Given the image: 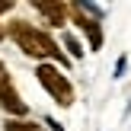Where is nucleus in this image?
Listing matches in <instances>:
<instances>
[{
    "instance_id": "obj_2",
    "label": "nucleus",
    "mask_w": 131,
    "mask_h": 131,
    "mask_svg": "<svg viewBox=\"0 0 131 131\" xmlns=\"http://www.w3.org/2000/svg\"><path fill=\"white\" fill-rule=\"evenodd\" d=\"M35 80H38V86H42L61 109L74 106L77 93H74L70 77L64 74V67H58V64H51V61H42V64H35Z\"/></svg>"
},
{
    "instance_id": "obj_5",
    "label": "nucleus",
    "mask_w": 131,
    "mask_h": 131,
    "mask_svg": "<svg viewBox=\"0 0 131 131\" xmlns=\"http://www.w3.org/2000/svg\"><path fill=\"white\" fill-rule=\"evenodd\" d=\"M0 109H3L10 118H26V115H29V106H26L23 96L16 93V86H13L10 77L0 83Z\"/></svg>"
},
{
    "instance_id": "obj_12",
    "label": "nucleus",
    "mask_w": 131,
    "mask_h": 131,
    "mask_svg": "<svg viewBox=\"0 0 131 131\" xmlns=\"http://www.w3.org/2000/svg\"><path fill=\"white\" fill-rule=\"evenodd\" d=\"M3 38H6V29H3V26H0V42H3Z\"/></svg>"
},
{
    "instance_id": "obj_6",
    "label": "nucleus",
    "mask_w": 131,
    "mask_h": 131,
    "mask_svg": "<svg viewBox=\"0 0 131 131\" xmlns=\"http://www.w3.org/2000/svg\"><path fill=\"white\" fill-rule=\"evenodd\" d=\"M3 131H45V128L35 125V122H29V118H6Z\"/></svg>"
},
{
    "instance_id": "obj_10",
    "label": "nucleus",
    "mask_w": 131,
    "mask_h": 131,
    "mask_svg": "<svg viewBox=\"0 0 131 131\" xmlns=\"http://www.w3.org/2000/svg\"><path fill=\"white\" fill-rule=\"evenodd\" d=\"M45 125H48V131H64V128H61V125H58V122H54V118H45Z\"/></svg>"
},
{
    "instance_id": "obj_11",
    "label": "nucleus",
    "mask_w": 131,
    "mask_h": 131,
    "mask_svg": "<svg viewBox=\"0 0 131 131\" xmlns=\"http://www.w3.org/2000/svg\"><path fill=\"white\" fill-rule=\"evenodd\" d=\"M6 77H10V74H6V64H3V61H0V83H3V80H6Z\"/></svg>"
},
{
    "instance_id": "obj_9",
    "label": "nucleus",
    "mask_w": 131,
    "mask_h": 131,
    "mask_svg": "<svg viewBox=\"0 0 131 131\" xmlns=\"http://www.w3.org/2000/svg\"><path fill=\"white\" fill-rule=\"evenodd\" d=\"M13 6H16V3H13V0H0V16H3V13H10Z\"/></svg>"
},
{
    "instance_id": "obj_13",
    "label": "nucleus",
    "mask_w": 131,
    "mask_h": 131,
    "mask_svg": "<svg viewBox=\"0 0 131 131\" xmlns=\"http://www.w3.org/2000/svg\"><path fill=\"white\" fill-rule=\"evenodd\" d=\"M128 109H131V102H128Z\"/></svg>"
},
{
    "instance_id": "obj_3",
    "label": "nucleus",
    "mask_w": 131,
    "mask_h": 131,
    "mask_svg": "<svg viewBox=\"0 0 131 131\" xmlns=\"http://www.w3.org/2000/svg\"><path fill=\"white\" fill-rule=\"evenodd\" d=\"M70 23L86 35L90 51H99L102 48V42H106V35H102V23L96 16H90V13L83 10V3H70Z\"/></svg>"
},
{
    "instance_id": "obj_1",
    "label": "nucleus",
    "mask_w": 131,
    "mask_h": 131,
    "mask_svg": "<svg viewBox=\"0 0 131 131\" xmlns=\"http://www.w3.org/2000/svg\"><path fill=\"white\" fill-rule=\"evenodd\" d=\"M6 35L16 42V48L23 51L26 58H35L38 64L51 61V64H58V67H64V70L70 67L67 51L48 35V29H38V26L29 23V19H13V23L6 26Z\"/></svg>"
},
{
    "instance_id": "obj_8",
    "label": "nucleus",
    "mask_w": 131,
    "mask_h": 131,
    "mask_svg": "<svg viewBox=\"0 0 131 131\" xmlns=\"http://www.w3.org/2000/svg\"><path fill=\"white\" fill-rule=\"evenodd\" d=\"M125 70H128V54H122L115 61V77H125Z\"/></svg>"
},
{
    "instance_id": "obj_4",
    "label": "nucleus",
    "mask_w": 131,
    "mask_h": 131,
    "mask_svg": "<svg viewBox=\"0 0 131 131\" xmlns=\"http://www.w3.org/2000/svg\"><path fill=\"white\" fill-rule=\"evenodd\" d=\"M32 10H35L38 16L45 19V26H51V29H64V26L70 23V3H64V0H35Z\"/></svg>"
},
{
    "instance_id": "obj_7",
    "label": "nucleus",
    "mask_w": 131,
    "mask_h": 131,
    "mask_svg": "<svg viewBox=\"0 0 131 131\" xmlns=\"http://www.w3.org/2000/svg\"><path fill=\"white\" fill-rule=\"evenodd\" d=\"M64 48H67L70 61H80V58H83V45L77 42V35H70V32H64Z\"/></svg>"
}]
</instances>
